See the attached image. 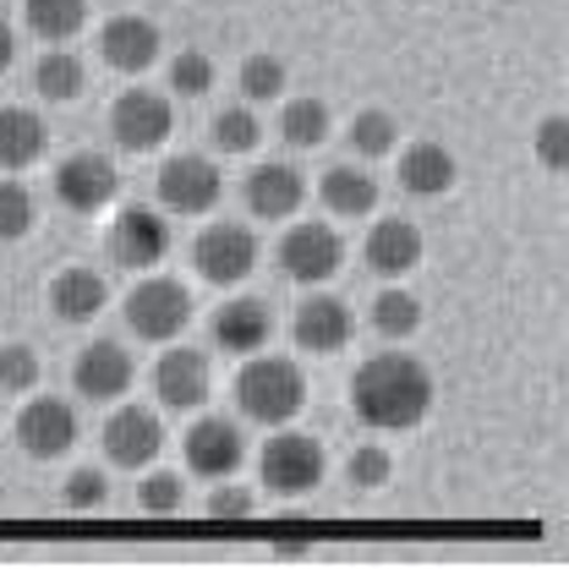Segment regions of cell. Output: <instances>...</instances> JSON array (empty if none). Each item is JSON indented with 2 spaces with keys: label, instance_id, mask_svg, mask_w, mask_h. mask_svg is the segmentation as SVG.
Instances as JSON below:
<instances>
[{
  "label": "cell",
  "instance_id": "1",
  "mask_svg": "<svg viewBox=\"0 0 569 569\" xmlns=\"http://www.w3.org/2000/svg\"><path fill=\"white\" fill-rule=\"evenodd\" d=\"M351 411L372 432H411L432 411V372L417 356H367L351 378Z\"/></svg>",
  "mask_w": 569,
  "mask_h": 569
},
{
  "label": "cell",
  "instance_id": "2",
  "mask_svg": "<svg viewBox=\"0 0 569 569\" xmlns=\"http://www.w3.org/2000/svg\"><path fill=\"white\" fill-rule=\"evenodd\" d=\"M236 406H241V417H252V422L284 427L290 417H301V406H307V378H301V367L284 361V356L252 351V361H247L241 378H236Z\"/></svg>",
  "mask_w": 569,
  "mask_h": 569
},
{
  "label": "cell",
  "instance_id": "3",
  "mask_svg": "<svg viewBox=\"0 0 569 569\" xmlns=\"http://www.w3.org/2000/svg\"><path fill=\"white\" fill-rule=\"evenodd\" d=\"M258 471H263V488H269V493L301 498L323 482L329 455H323V443H318L312 432H290V427H284V432H274V438L263 443Z\"/></svg>",
  "mask_w": 569,
  "mask_h": 569
},
{
  "label": "cell",
  "instance_id": "4",
  "mask_svg": "<svg viewBox=\"0 0 569 569\" xmlns=\"http://www.w3.org/2000/svg\"><path fill=\"white\" fill-rule=\"evenodd\" d=\"M187 323H192V296H187V284H176V280L132 284V296H127V329H132L138 340L170 346Z\"/></svg>",
  "mask_w": 569,
  "mask_h": 569
},
{
  "label": "cell",
  "instance_id": "5",
  "mask_svg": "<svg viewBox=\"0 0 569 569\" xmlns=\"http://www.w3.org/2000/svg\"><path fill=\"white\" fill-rule=\"evenodd\" d=\"M219 192H224V176H219V164L209 153H176L159 170V203L170 213H187V219L209 213L219 203Z\"/></svg>",
  "mask_w": 569,
  "mask_h": 569
},
{
  "label": "cell",
  "instance_id": "6",
  "mask_svg": "<svg viewBox=\"0 0 569 569\" xmlns=\"http://www.w3.org/2000/svg\"><path fill=\"white\" fill-rule=\"evenodd\" d=\"M346 263V241L329 230V224H290L280 241V269L284 280L296 284H323L340 274Z\"/></svg>",
  "mask_w": 569,
  "mask_h": 569
},
{
  "label": "cell",
  "instance_id": "7",
  "mask_svg": "<svg viewBox=\"0 0 569 569\" xmlns=\"http://www.w3.org/2000/svg\"><path fill=\"white\" fill-rule=\"evenodd\" d=\"M192 263L209 284H241L252 269H258V236L247 224H209L192 247Z\"/></svg>",
  "mask_w": 569,
  "mask_h": 569
},
{
  "label": "cell",
  "instance_id": "8",
  "mask_svg": "<svg viewBox=\"0 0 569 569\" xmlns=\"http://www.w3.org/2000/svg\"><path fill=\"white\" fill-rule=\"evenodd\" d=\"M170 127H176L170 99H164V93H148V88L121 93L116 110H110V138L121 142L127 153H153V148H164Z\"/></svg>",
  "mask_w": 569,
  "mask_h": 569
},
{
  "label": "cell",
  "instance_id": "9",
  "mask_svg": "<svg viewBox=\"0 0 569 569\" xmlns=\"http://www.w3.org/2000/svg\"><path fill=\"white\" fill-rule=\"evenodd\" d=\"M116 192H121V176H116V164L104 153H71V159H61V170H56V198L71 213L110 209Z\"/></svg>",
  "mask_w": 569,
  "mask_h": 569
},
{
  "label": "cell",
  "instance_id": "10",
  "mask_svg": "<svg viewBox=\"0 0 569 569\" xmlns=\"http://www.w3.org/2000/svg\"><path fill=\"white\" fill-rule=\"evenodd\" d=\"M213 378H209V356L192 351V346H170V351L153 361V395L170 406V411H198L209 400Z\"/></svg>",
  "mask_w": 569,
  "mask_h": 569
},
{
  "label": "cell",
  "instance_id": "11",
  "mask_svg": "<svg viewBox=\"0 0 569 569\" xmlns=\"http://www.w3.org/2000/svg\"><path fill=\"white\" fill-rule=\"evenodd\" d=\"M181 449H187V466H192L198 477H209V482H224V477L247 460V438H241V427L224 422V417L192 422L187 427V438H181Z\"/></svg>",
  "mask_w": 569,
  "mask_h": 569
},
{
  "label": "cell",
  "instance_id": "12",
  "mask_svg": "<svg viewBox=\"0 0 569 569\" xmlns=\"http://www.w3.org/2000/svg\"><path fill=\"white\" fill-rule=\"evenodd\" d=\"M159 50H164V39H159V22L153 17H138V11H121V17H110L104 28H99V56H104V67L116 71H148L159 61Z\"/></svg>",
  "mask_w": 569,
  "mask_h": 569
},
{
  "label": "cell",
  "instance_id": "13",
  "mask_svg": "<svg viewBox=\"0 0 569 569\" xmlns=\"http://www.w3.org/2000/svg\"><path fill=\"white\" fill-rule=\"evenodd\" d=\"M351 307L340 296H307L290 318V340L307 356H335L351 346Z\"/></svg>",
  "mask_w": 569,
  "mask_h": 569
},
{
  "label": "cell",
  "instance_id": "14",
  "mask_svg": "<svg viewBox=\"0 0 569 569\" xmlns=\"http://www.w3.org/2000/svg\"><path fill=\"white\" fill-rule=\"evenodd\" d=\"M170 252V224L153 209H121L110 224V258L121 269H153Z\"/></svg>",
  "mask_w": 569,
  "mask_h": 569
},
{
  "label": "cell",
  "instance_id": "15",
  "mask_svg": "<svg viewBox=\"0 0 569 569\" xmlns=\"http://www.w3.org/2000/svg\"><path fill=\"white\" fill-rule=\"evenodd\" d=\"M17 443L33 460H61L77 443V411L67 400H56V395L50 400H28L22 417H17Z\"/></svg>",
  "mask_w": 569,
  "mask_h": 569
},
{
  "label": "cell",
  "instance_id": "16",
  "mask_svg": "<svg viewBox=\"0 0 569 569\" xmlns=\"http://www.w3.org/2000/svg\"><path fill=\"white\" fill-rule=\"evenodd\" d=\"M132 372H138V367H132L127 346H116V340H93V346L77 351L71 383H77L82 400H121V395L132 389Z\"/></svg>",
  "mask_w": 569,
  "mask_h": 569
},
{
  "label": "cell",
  "instance_id": "17",
  "mask_svg": "<svg viewBox=\"0 0 569 569\" xmlns=\"http://www.w3.org/2000/svg\"><path fill=\"white\" fill-rule=\"evenodd\" d=\"M159 449H164V427H159V417H153L148 406H121V411L104 422V455H110L116 466H127V471L153 466Z\"/></svg>",
  "mask_w": 569,
  "mask_h": 569
},
{
  "label": "cell",
  "instance_id": "18",
  "mask_svg": "<svg viewBox=\"0 0 569 569\" xmlns=\"http://www.w3.org/2000/svg\"><path fill=\"white\" fill-rule=\"evenodd\" d=\"M213 340H219L230 356L263 351V346L274 340V312H269V301H258V296L224 301V307L213 312Z\"/></svg>",
  "mask_w": 569,
  "mask_h": 569
},
{
  "label": "cell",
  "instance_id": "19",
  "mask_svg": "<svg viewBox=\"0 0 569 569\" xmlns=\"http://www.w3.org/2000/svg\"><path fill=\"white\" fill-rule=\"evenodd\" d=\"M417 263H422V230H417L411 219L389 213V219H378V224L367 230V269H372V274L400 280V274H411Z\"/></svg>",
  "mask_w": 569,
  "mask_h": 569
},
{
  "label": "cell",
  "instance_id": "20",
  "mask_svg": "<svg viewBox=\"0 0 569 569\" xmlns=\"http://www.w3.org/2000/svg\"><path fill=\"white\" fill-rule=\"evenodd\" d=\"M301 198H307V181H301L296 164H280V159L252 164V176H247V209L258 213V219H290V213L301 209Z\"/></svg>",
  "mask_w": 569,
  "mask_h": 569
},
{
  "label": "cell",
  "instance_id": "21",
  "mask_svg": "<svg viewBox=\"0 0 569 569\" xmlns=\"http://www.w3.org/2000/svg\"><path fill=\"white\" fill-rule=\"evenodd\" d=\"M400 187L411 198H443L455 187V153L443 142H411L400 153Z\"/></svg>",
  "mask_w": 569,
  "mask_h": 569
},
{
  "label": "cell",
  "instance_id": "22",
  "mask_svg": "<svg viewBox=\"0 0 569 569\" xmlns=\"http://www.w3.org/2000/svg\"><path fill=\"white\" fill-rule=\"evenodd\" d=\"M104 301H110V284L104 274H93V269H61L56 284H50V307L67 318V323H93L99 312H104Z\"/></svg>",
  "mask_w": 569,
  "mask_h": 569
},
{
  "label": "cell",
  "instance_id": "23",
  "mask_svg": "<svg viewBox=\"0 0 569 569\" xmlns=\"http://www.w3.org/2000/svg\"><path fill=\"white\" fill-rule=\"evenodd\" d=\"M44 159V121L22 104L0 110V170H28Z\"/></svg>",
  "mask_w": 569,
  "mask_h": 569
},
{
  "label": "cell",
  "instance_id": "24",
  "mask_svg": "<svg viewBox=\"0 0 569 569\" xmlns=\"http://www.w3.org/2000/svg\"><path fill=\"white\" fill-rule=\"evenodd\" d=\"M318 192H323L329 213H340V219H361V213L378 209V181H372L367 170H356V164H335V170H323Z\"/></svg>",
  "mask_w": 569,
  "mask_h": 569
},
{
  "label": "cell",
  "instance_id": "25",
  "mask_svg": "<svg viewBox=\"0 0 569 569\" xmlns=\"http://www.w3.org/2000/svg\"><path fill=\"white\" fill-rule=\"evenodd\" d=\"M22 17H28L33 39L67 44V39L82 33V22H88V0H22Z\"/></svg>",
  "mask_w": 569,
  "mask_h": 569
},
{
  "label": "cell",
  "instance_id": "26",
  "mask_svg": "<svg viewBox=\"0 0 569 569\" xmlns=\"http://www.w3.org/2000/svg\"><path fill=\"white\" fill-rule=\"evenodd\" d=\"M82 82H88V71H82V61H77L71 50H44L39 67H33V88H39L50 104H71V99L82 93Z\"/></svg>",
  "mask_w": 569,
  "mask_h": 569
},
{
  "label": "cell",
  "instance_id": "27",
  "mask_svg": "<svg viewBox=\"0 0 569 569\" xmlns=\"http://www.w3.org/2000/svg\"><path fill=\"white\" fill-rule=\"evenodd\" d=\"M280 138L290 148H318L329 142V104L323 99H290L280 110Z\"/></svg>",
  "mask_w": 569,
  "mask_h": 569
},
{
  "label": "cell",
  "instance_id": "28",
  "mask_svg": "<svg viewBox=\"0 0 569 569\" xmlns=\"http://www.w3.org/2000/svg\"><path fill=\"white\" fill-rule=\"evenodd\" d=\"M372 329H378L383 340H411V335L422 329V301H417L411 290H383V296L372 301Z\"/></svg>",
  "mask_w": 569,
  "mask_h": 569
},
{
  "label": "cell",
  "instance_id": "29",
  "mask_svg": "<svg viewBox=\"0 0 569 569\" xmlns=\"http://www.w3.org/2000/svg\"><path fill=\"white\" fill-rule=\"evenodd\" d=\"M209 132H213V148H219V153H252L258 138H263V121H258L247 104H230V110L213 116Z\"/></svg>",
  "mask_w": 569,
  "mask_h": 569
},
{
  "label": "cell",
  "instance_id": "30",
  "mask_svg": "<svg viewBox=\"0 0 569 569\" xmlns=\"http://www.w3.org/2000/svg\"><path fill=\"white\" fill-rule=\"evenodd\" d=\"M395 138H400V127H395L389 110H361L351 121V148L361 159H383V153L395 148Z\"/></svg>",
  "mask_w": 569,
  "mask_h": 569
},
{
  "label": "cell",
  "instance_id": "31",
  "mask_svg": "<svg viewBox=\"0 0 569 569\" xmlns=\"http://www.w3.org/2000/svg\"><path fill=\"white\" fill-rule=\"evenodd\" d=\"M236 82H241V93H247L252 104H269V99L284 93V61H274V56H247Z\"/></svg>",
  "mask_w": 569,
  "mask_h": 569
},
{
  "label": "cell",
  "instance_id": "32",
  "mask_svg": "<svg viewBox=\"0 0 569 569\" xmlns=\"http://www.w3.org/2000/svg\"><path fill=\"white\" fill-rule=\"evenodd\" d=\"M33 230V192L22 181H0V241H22Z\"/></svg>",
  "mask_w": 569,
  "mask_h": 569
},
{
  "label": "cell",
  "instance_id": "33",
  "mask_svg": "<svg viewBox=\"0 0 569 569\" xmlns=\"http://www.w3.org/2000/svg\"><path fill=\"white\" fill-rule=\"evenodd\" d=\"M213 88V61L203 50H181L176 61H170V93H181V99H203Z\"/></svg>",
  "mask_w": 569,
  "mask_h": 569
},
{
  "label": "cell",
  "instance_id": "34",
  "mask_svg": "<svg viewBox=\"0 0 569 569\" xmlns=\"http://www.w3.org/2000/svg\"><path fill=\"white\" fill-rule=\"evenodd\" d=\"M39 383V356L33 346H0V389L6 395H28Z\"/></svg>",
  "mask_w": 569,
  "mask_h": 569
},
{
  "label": "cell",
  "instance_id": "35",
  "mask_svg": "<svg viewBox=\"0 0 569 569\" xmlns=\"http://www.w3.org/2000/svg\"><path fill=\"white\" fill-rule=\"evenodd\" d=\"M138 503L148 515H176V509H181V477H176V471H153L138 488Z\"/></svg>",
  "mask_w": 569,
  "mask_h": 569
},
{
  "label": "cell",
  "instance_id": "36",
  "mask_svg": "<svg viewBox=\"0 0 569 569\" xmlns=\"http://www.w3.org/2000/svg\"><path fill=\"white\" fill-rule=\"evenodd\" d=\"M346 477H351V488H383L389 482V455L378 443H361L351 455V466H346Z\"/></svg>",
  "mask_w": 569,
  "mask_h": 569
},
{
  "label": "cell",
  "instance_id": "37",
  "mask_svg": "<svg viewBox=\"0 0 569 569\" xmlns=\"http://www.w3.org/2000/svg\"><path fill=\"white\" fill-rule=\"evenodd\" d=\"M99 503H104V477H99L93 466L71 471L67 477V509H99Z\"/></svg>",
  "mask_w": 569,
  "mask_h": 569
},
{
  "label": "cell",
  "instance_id": "38",
  "mask_svg": "<svg viewBox=\"0 0 569 569\" xmlns=\"http://www.w3.org/2000/svg\"><path fill=\"white\" fill-rule=\"evenodd\" d=\"M565 116H548L542 127H537V159L548 164V170H565Z\"/></svg>",
  "mask_w": 569,
  "mask_h": 569
},
{
  "label": "cell",
  "instance_id": "39",
  "mask_svg": "<svg viewBox=\"0 0 569 569\" xmlns=\"http://www.w3.org/2000/svg\"><path fill=\"white\" fill-rule=\"evenodd\" d=\"M252 509H258V498L241 493V488H213V498H209V515H219V520H241Z\"/></svg>",
  "mask_w": 569,
  "mask_h": 569
},
{
  "label": "cell",
  "instance_id": "40",
  "mask_svg": "<svg viewBox=\"0 0 569 569\" xmlns=\"http://www.w3.org/2000/svg\"><path fill=\"white\" fill-rule=\"evenodd\" d=\"M11 61H17V33H11L6 17H0V71H11Z\"/></svg>",
  "mask_w": 569,
  "mask_h": 569
}]
</instances>
